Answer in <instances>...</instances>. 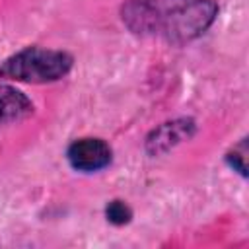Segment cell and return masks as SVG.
Returning a JSON list of instances; mask_svg holds the SVG:
<instances>
[{
	"label": "cell",
	"instance_id": "obj_4",
	"mask_svg": "<svg viewBox=\"0 0 249 249\" xmlns=\"http://www.w3.org/2000/svg\"><path fill=\"white\" fill-rule=\"evenodd\" d=\"M66 160L80 173H95L105 169L113 160V150L103 138L84 136L74 140L66 150Z\"/></svg>",
	"mask_w": 249,
	"mask_h": 249
},
{
	"label": "cell",
	"instance_id": "obj_5",
	"mask_svg": "<svg viewBox=\"0 0 249 249\" xmlns=\"http://www.w3.org/2000/svg\"><path fill=\"white\" fill-rule=\"evenodd\" d=\"M33 115L31 99L10 84H0V124L23 121Z\"/></svg>",
	"mask_w": 249,
	"mask_h": 249
},
{
	"label": "cell",
	"instance_id": "obj_6",
	"mask_svg": "<svg viewBox=\"0 0 249 249\" xmlns=\"http://www.w3.org/2000/svg\"><path fill=\"white\" fill-rule=\"evenodd\" d=\"M105 218L113 226H126L132 220V208L124 200L113 198L105 204Z\"/></svg>",
	"mask_w": 249,
	"mask_h": 249
},
{
	"label": "cell",
	"instance_id": "obj_1",
	"mask_svg": "<svg viewBox=\"0 0 249 249\" xmlns=\"http://www.w3.org/2000/svg\"><path fill=\"white\" fill-rule=\"evenodd\" d=\"M216 16V0H124L121 4V21L132 35L169 45L198 39Z\"/></svg>",
	"mask_w": 249,
	"mask_h": 249
},
{
	"label": "cell",
	"instance_id": "obj_7",
	"mask_svg": "<svg viewBox=\"0 0 249 249\" xmlns=\"http://www.w3.org/2000/svg\"><path fill=\"white\" fill-rule=\"evenodd\" d=\"M226 163L237 171L241 177H247V140L243 138L239 144H235L228 154H226Z\"/></svg>",
	"mask_w": 249,
	"mask_h": 249
},
{
	"label": "cell",
	"instance_id": "obj_2",
	"mask_svg": "<svg viewBox=\"0 0 249 249\" xmlns=\"http://www.w3.org/2000/svg\"><path fill=\"white\" fill-rule=\"evenodd\" d=\"M74 66V56L66 51L25 47L0 64V78L23 84H51L64 78Z\"/></svg>",
	"mask_w": 249,
	"mask_h": 249
},
{
	"label": "cell",
	"instance_id": "obj_3",
	"mask_svg": "<svg viewBox=\"0 0 249 249\" xmlns=\"http://www.w3.org/2000/svg\"><path fill=\"white\" fill-rule=\"evenodd\" d=\"M195 134H196V121L191 117H177L152 128L144 140V150L148 156L156 158L167 154L181 142L191 140Z\"/></svg>",
	"mask_w": 249,
	"mask_h": 249
}]
</instances>
